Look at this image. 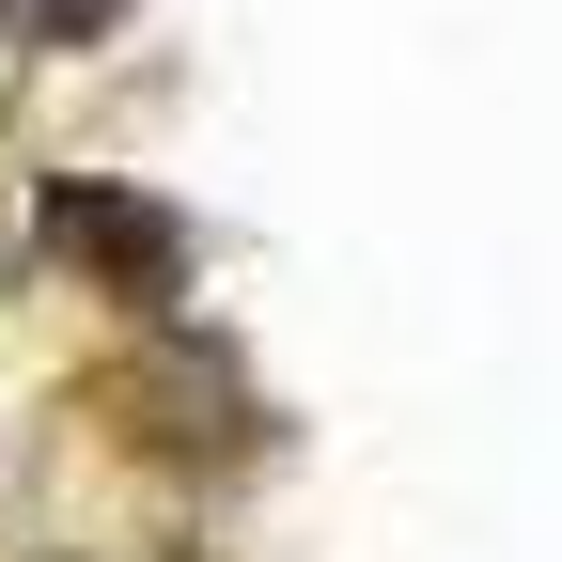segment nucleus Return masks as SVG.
Segmentation results:
<instances>
[{
  "mask_svg": "<svg viewBox=\"0 0 562 562\" xmlns=\"http://www.w3.org/2000/svg\"><path fill=\"white\" fill-rule=\"evenodd\" d=\"M32 16H47V47H94V32L125 16V0H32Z\"/></svg>",
  "mask_w": 562,
  "mask_h": 562,
  "instance_id": "obj_3",
  "label": "nucleus"
},
{
  "mask_svg": "<svg viewBox=\"0 0 562 562\" xmlns=\"http://www.w3.org/2000/svg\"><path fill=\"white\" fill-rule=\"evenodd\" d=\"M32 47H47V16H32V0H0V125H16V94H32Z\"/></svg>",
  "mask_w": 562,
  "mask_h": 562,
  "instance_id": "obj_2",
  "label": "nucleus"
},
{
  "mask_svg": "<svg viewBox=\"0 0 562 562\" xmlns=\"http://www.w3.org/2000/svg\"><path fill=\"white\" fill-rule=\"evenodd\" d=\"M32 235L79 266L94 297H125V313H172L188 297V220L140 203V188H110V172H47L32 188Z\"/></svg>",
  "mask_w": 562,
  "mask_h": 562,
  "instance_id": "obj_1",
  "label": "nucleus"
}]
</instances>
